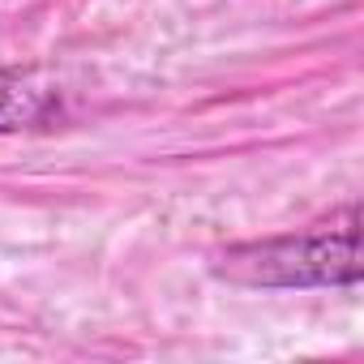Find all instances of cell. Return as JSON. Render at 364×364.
<instances>
[{
    "mask_svg": "<svg viewBox=\"0 0 364 364\" xmlns=\"http://www.w3.org/2000/svg\"><path fill=\"white\" fill-rule=\"evenodd\" d=\"M215 274L240 287H283V291L355 287L360 283V210L347 206L338 219L296 236L232 245L215 262Z\"/></svg>",
    "mask_w": 364,
    "mask_h": 364,
    "instance_id": "obj_1",
    "label": "cell"
},
{
    "mask_svg": "<svg viewBox=\"0 0 364 364\" xmlns=\"http://www.w3.org/2000/svg\"><path fill=\"white\" fill-rule=\"evenodd\" d=\"M60 95L39 73L0 69V133H22L43 120H52Z\"/></svg>",
    "mask_w": 364,
    "mask_h": 364,
    "instance_id": "obj_2",
    "label": "cell"
}]
</instances>
